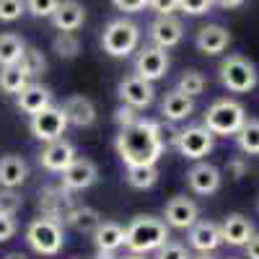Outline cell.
<instances>
[{
    "label": "cell",
    "mask_w": 259,
    "mask_h": 259,
    "mask_svg": "<svg viewBox=\"0 0 259 259\" xmlns=\"http://www.w3.org/2000/svg\"><path fill=\"white\" fill-rule=\"evenodd\" d=\"M124 179L133 189H150L158 182V166H130Z\"/></svg>",
    "instance_id": "4dcf8cb0"
},
{
    "label": "cell",
    "mask_w": 259,
    "mask_h": 259,
    "mask_svg": "<svg viewBox=\"0 0 259 259\" xmlns=\"http://www.w3.org/2000/svg\"><path fill=\"white\" fill-rule=\"evenodd\" d=\"M221 168L212 166L207 161H197L189 171H187V184L194 194H200V197H210V194H215L221 189Z\"/></svg>",
    "instance_id": "4fadbf2b"
},
{
    "label": "cell",
    "mask_w": 259,
    "mask_h": 259,
    "mask_svg": "<svg viewBox=\"0 0 259 259\" xmlns=\"http://www.w3.org/2000/svg\"><path fill=\"white\" fill-rule=\"evenodd\" d=\"M57 6H60V0H26V11L36 18H52Z\"/></svg>",
    "instance_id": "d590c367"
},
{
    "label": "cell",
    "mask_w": 259,
    "mask_h": 259,
    "mask_svg": "<svg viewBox=\"0 0 259 259\" xmlns=\"http://www.w3.org/2000/svg\"><path fill=\"white\" fill-rule=\"evenodd\" d=\"M138 119H140V112L133 109V106H127V104H122L119 109L114 112V122H117L119 127H130V124H135Z\"/></svg>",
    "instance_id": "f35d334b"
},
{
    "label": "cell",
    "mask_w": 259,
    "mask_h": 259,
    "mask_svg": "<svg viewBox=\"0 0 259 259\" xmlns=\"http://www.w3.org/2000/svg\"><path fill=\"white\" fill-rule=\"evenodd\" d=\"M156 259H192L187 246L177 244V241H166L158 251H156Z\"/></svg>",
    "instance_id": "8d00e7d4"
},
{
    "label": "cell",
    "mask_w": 259,
    "mask_h": 259,
    "mask_svg": "<svg viewBox=\"0 0 259 259\" xmlns=\"http://www.w3.org/2000/svg\"><path fill=\"white\" fill-rule=\"evenodd\" d=\"M117 96H119L122 104H127V106H133V109L143 112V109H148V106L153 104L156 89H153V83H148V80H143L138 75H127L117 85Z\"/></svg>",
    "instance_id": "30bf717a"
},
{
    "label": "cell",
    "mask_w": 259,
    "mask_h": 259,
    "mask_svg": "<svg viewBox=\"0 0 259 259\" xmlns=\"http://www.w3.org/2000/svg\"><path fill=\"white\" fill-rule=\"evenodd\" d=\"M75 158H78V156H75V145H73L70 140H65V138L47 143L45 148H41V153H39L41 168L52 171V174H62V171L68 168Z\"/></svg>",
    "instance_id": "9a60e30c"
},
{
    "label": "cell",
    "mask_w": 259,
    "mask_h": 259,
    "mask_svg": "<svg viewBox=\"0 0 259 259\" xmlns=\"http://www.w3.org/2000/svg\"><path fill=\"white\" fill-rule=\"evenodd\" d=\"M192 259H215L212 254H200V256H192Z\"/></svg>",
    "instance_id": "c3c4849f"
},
{
    "label": "cell",
    "mask_w": 259,
    "mask_h": 259,
    "mask_svg": "<svg viewBox=\"0 0 259 259\" xmlns=\"http://www.w3.org/2000/svg\"><path fill=\"white\" fill-rule=\"evenodd\" d=\"M150 39H153L156 47L171 50L184 39V24L174 16H158L153 24H150Z\"/></svg>",
    "instance_id": "2e32d148"
},
{
    "label": "cell",
    "mask_w": 259,
    "mask_h": 259,
    "mask_svg": "<svg viewBox=\"0 0 259 259\" xmlns=\"http://www.w3.org/2000/svg\"><path fill=\"white\" fill-rule=\"evenodd\" d=\"M124 259H148L145 254H130V256H124Z\"/></svg>",
    "instance_id": "7dc6e473"
},
{
    "label": "cell",
    "mask_w": 259,
    "mask_h": 259,
    "mask_svg": "<svg viewBox=\"0 0 259 259\" xmlns=\"http://www.w3.org/2000/svg\"><path fill=\"white\" fill-rule=\"evenodd\" d=\"M26 13V0H0V21L13 24Z\"/></svg>",
    "instance_id": "e575fe53"
},
{
    "label": "cell",
    "mask_w": 259,
    "mask_h": 259,
    "mask_svg": "<svg viewBox=\"0 0 259 259\" xmlns=\"http://www.w3.org/2000/svg\"><path fill=\"white\" fill-rule=\"evenodd\" d=\"M78 202L73 200V192H68L62 184L57 187H45L39 192V210L41 215H47L52 221H60L65 226V218H68V212L75 207Z\"/></svg>",
    "instance_id": "9c48e42d"
},
{
    "label": "cell",
    "mask_w": 259,
    "mask_h": 259,
    "mask_svg": "<svg viewBox=\"0 0 259 259\" xmlns=\"http://www.w3.org/2000/svg\"><path fill=\"white\" fill-rule=\"evenodd\" d=\"M218 75H221V83L231 94H249L256 89V65L244 57V55H228L221 60L218 65Z\"/></svg>",
    "instance_id": "8992f818"
},
{
    "label": "cell",
    "mask_w": 259,
    "mask_h": 259,
    "mask_svg": "<svg viewBox=\"0 0 259 259\" xmlns=\"http://www.w3.org/2000/svg\"><path fill=\"white\" fill-rule=\"evenodd\" d=\"M140 45V26L130 18H114L101 31V50L109 57H127Z\"/></svg>",
    "instance_id": "277c9868"
},
{
    "label": "cell",
    "mask_w": 259,
    "mask_h": 259,
    "mask_svg": "<svg viewBox=\"0 0 259 259\" xmlns=\"http://www.w3.org/2000/svg\"><path fill=\"white\" fill-rule=\"evenodd\" d=\"M212 8V0H179V11L187 16H202Z\"/></svg>",
    "instance_id": "74e56055"
},
{
    "label": "cell",
    "mask_w": 259,
    "mask_h": 259,
    "mask_svg": "<svg viewBox=\"0 0 259 259\" xmlns=\"http://www.w3.org/2000/svg\"><path fill=\"white\" fill-rule=\"evenodd\" d=\"M246 0H212V6H221V8H241Z\"/></svg>",
    "instance_id": "f6af8a7d"
},
{
    "label": "cell",
    "mask_w": 259,
    "mask_h": 259,
    "mask_svg": "<svg viewBox=\"0 0 259 259\" xmlns=\"http://www.w3.org/2000/svg\"><path fill=\"white\" fill-rule=\"evenodd\" d=\"M18 226H16V218H11V215H0V244L11 241L16 236Z\"/></svg>",
    "instance_id": "60d3db41"
},
{
    "label": "cell",
    "mask_w": 259,
    "mask_h": 259,
    "mask_svg": "<svg viewBox=\"0 0 259 259\" xmlns=\"http://www.w3.org/2000/svg\"><path fill=\"white\" fill-rule=\"evenodd\" d=\"M26 177H29V166L21 156L16 153L0 156V189H18L26 182Z\"/></svg>",
    "instance_id": "603a6c76"
},
{
    "label": "cell",
    "mask_w": 259,
    "mask_h": 259,
    "mask_svg": "<svg viewBox=\"0 0 259 259\" xmlns=\"http://www.w3.org/2000/svg\"><path fill=\"white\" fill-rule=\"evenodd\" d=\"M231 259H236V256H231Z\"/></svg>",
    "instance_id": "f907efd6"
},
{
    "label": "cell",
    "mask_w": 259,
    "mask_h": 259,
    "mask_svg": "<svg viewBox=\"0 0 259 259\" xmlns=\"http://www.w3.org/2000/svg\"><path fill=\"white\" fill-rule=\"evenodd\" d=\"M0 259H29V256H26L24 251H8V254H3Z\"/></svg>",
    "instance_id": "bcb514c9"
},
{
    "label": "cell",
    "mask_w": 259,
    "mask_h": 259,
    "mask_svg": "<svg viewBox=\"0 0 259 259\" xmlns=\"http://www.w3.org/2000/svg\"><path fill=\"white\" fill-rule=\"evenodd\" d=\"M29 80H31V78L26 75L24 68H21V62L8 65V68H0V91H3V94L18 96V94L29 85Z\"/></svg>",
    "instance_id": "83f0119b"
},
{
    "label": "cell",
    "mask_w": 259,
    "mask_h": 259,
    "mask_svg": "<svg viewBox=\"0 0 259 259\" xmlns=\"http://www.w3.org/2000/svg\"><path fill=\"white\" fill-rule=\"evenodd\" d=\"M85 21V8L78 0H60L57 11L52 13V26L57 31H78Z\"/></svg>",
    "instance_id": "7402d4cb"
},
{
    "label": "cell",
    "mask_w": 259,
    "mask_h": 259,
    "mask_svg": "<svg viewBox=\"0 0 259 259\" xmlns=\"http://www.w3.org/2000/svg\"><path fill=\"white\" fill-rule=\"evenodd\" d=\"M26 244L31 251L41 256H55L65 246V228L60 221H52L47 215H39L26 226Z\"/></svg>",
    "instance_id": "5b68a950"
},
{
    "label": "cell",
    "mask_w": 259,
    "mask_h": 259,
    "mask_svg": "<svg viewBox=\"0 0 259 259\" xmlns=\"http://www.w3.org/2000/svg\"><path fill=\"white\" fill-rule=\"evenodd\" d=\"M256 210H259V202H256Z\"/></svg>",
    "instance_id": "681fc988"
},
{
    "label": "cell",
    "mask_w": 259,
    "mask_h": 259,
    "mask_svg": "<svg viewBox=\"0 0 259 259\" xmlns=\"http://www.w3.org/2000/svg\"><path fill=\"white\" fill-rule=\"evenodd\" d=\"M244 122H246V109L236 99H218L205 112V127L212 135H221V138H231V135L236 138Z\"/></svg>",
    "instance_id": "3957f363"
},
{
    "label": "cell",
    "mask_w": 259,
    "mask_h": 259,
    "mask_svg": "<svg viewBox=\"0 0 259 259\" xmlns=\"http://www.w3.org/2000/svg\"><path fill=\"white\" fill-rule=\"evenodd\" d=\"M21 68L26 70L29 78L45 75V73H47V57H45V52L36 50V47H26L24 57H21Z\"/></svg>",
    "instance_id": "1f68e13d"
},
{
    "label": "cell",
    "mask_w": 259,
    "mask_h": 259,
    "mask_svg": "<svg viewBox=\"0 0 259 259\" xmlns=\"http://www.w3.org/2000/svg\"><path fill=\"white\" fill-rule=\"evenodd\" d=\"M65 226H70V228L78 231V233L94 236L96 228L101 226V215H99V210H94V207H89V205H75V207L68 212V218H65Z\"/></svg>",
    "instance_id": "484cf974"
},
{
    "label": "cell",
    "mask_w": 259,
    "mask_h": 259,
    "mask_svg": "<svg viewBox=\"0 0 259 259\" xmlns=\"http://www.w3.org/2000/svg\"><path fill=\"white\" fill-rule=\"evenodd\" d=\"M179 153L189 161H202L210 150L215 148V135L205 124H192V127H184L179 130V138H177V145H174Z\"/></svg>",
    "instance_id": "52a82bcc"
},
{
    "label": "cell",
    "mask_w": 259,
    "mask_h": 259,
    "mask_svg": "<svg viewBox=\"0 0 259 259\" xmlns=\"http://www.w3.org/2000/svg\"><path fill=\"white\" fill-rule=\"evenodd\" d=\"M62 112L68 117V124L83 130V127H91L96 122V106L89 96L83 94H75V96H68L62 101Z\"/></svg>",
    "instance_id": "ac0fdd59"
},
{
    "label": "cell",
    "mask_w": 259,
    "mask_h": 259,
    "mask_svg": "<svg viewBox=\"0 0 259 259\" xmlns=\"http://www.w3.org/2000/svg\"><path fill=\"white\" fill-rule=\"evenodd\" d=\"M236 145H239V150L246 156H259V119L246 117L244 127L236 133Z\"/></svg>",
    "instance_id": "f1b7e54d"
},
{
    "label": "cell",
    "mask_w": 259,
    "mask_h": 259,
    "mask_svg": "<svg viewBox=\"0 0 259 259\" xmlns=\"http://www.w3.org/2000/svg\"><path fill=\"white\" fill-rule=\"evenodd\" d=\"M194 114V99H189L187 94L182 91H168L161 101V117L166 122H182V119H189Z\"/></svg>",
    "instance_id": "cb8c5ba5"
},
{
    "label": "cell",
    "mask_w": 259,
    "mask_h": 259,
    "mask_svg": "<svg viewBox=\"0 0 259 259\" xmlns=\"http://www.w3.org/2000/svg\"><path fill=\"white\" fill-rule=\"evenodd\" d=\"M228 45H231V31L221 24H207L197 31V36H194V47L207 57H215V55L226 52Z\"/></svg>",
    "instance_id": "e0dca14e"
},
{
    "label": "cell",
    "mask_w": 259,
    "mask_h": 259,
    "mask_svg": "<svg viewBox=\"0 0 259 259\" xmlns=\"http://www.w3.org/2000/svg\"><path fill=\"white\" fill-rule=\"evenodd\" d=\"M163 218L168 228H179V231H189L200 218V207L194 200L184 197V194H174L166 207H163Z\"/></svg>",
    "instance_id": "8fae6325"
},
{
    "label": "cell",
    "mask_w": 259,
    "mask_h": 259,
    "mask_svg": "<svg viewBox=\"0 0 259 259\" xmlns=\"http://www.w3.org/2000/svg\"><path fill=\"white\" fill-rule=\"evenodd\" d=\"M226 174L233 179V182H239V179H244V174H246V161L241 158V156H236V158H231L228 163H226Z\"/></svg>",
    "instance_id": "b9f144b4"
},
{
    "label": "cell",
    "mask_w": 259,
    "mask_h": 259,
    "mask_svg": "<svg viewBox=\"0 0 259 259\" xmlns=\"http://www.w3.org/2000/svg\"><path fill=\"white\" fill-rule=\"evenodd\" d=\"M205 85H207V80H205V75L200 70H184L179 83H177V91L187 94L189 99H197L205 91Z\"/></svg>",
    "instance_id": "d6a6232c"
},
{
    "label": "cell",
    "mask_w": 259,
    "mask_h": 259,
    "mask_svg": "<svg viewBox=\"0 0 259 259\" xmlns=\"http://www.w3.org/2000/svg\"><path fill=\"white\" fill-rule=\"evenodd\" d=\"M112 6L124 13H140L150 6V0H112Z\"/></svg>",
    "instance_id": "ab89813d"
},
{
    "label": "cell",
    "mask_w": 259,
    "mask_h": 259,
    "mask_svg": "<svg viewBox=\"0 0 259 259\" xmlns=\"http://www.w3.org/2000/svg\"><path fill=\"white\" fill-rule=\"evenodd\" d=\"M24 52H26V41L18 34H13V31L0 34V68H8V65L21 62Z\"/></svg>",
    "instance_id": "4316f807"
},
{
    "label": "cell",
    "mask_w": 259,
    "mask_h": 259,
    "mask_svg": "<svg viewBox=\"0 0 259 259\" xmlns=\"http://www.w3.org/2000/svg\"><path fill=\"white\" fill-rule=\"evenodd\" d=\"M244 251H246V259H259V233H254L244 244Z\"/></svg>",
    "instance_id": "ee69618b"
},
{
    "label": "cell",
    "mask_w": 259,
    "mask_h": 259,
    "mask_svg": "<svg viewBox=\"0 0 259 259\" xmlns=\"http://www.w3.org/2000/svg\"><path fill=\"white\" fill-rule=\"evenodd\" d=\"M96 179H99V166L91 158H75L68 168L62 171L60 184L68 192H83V189L94 187Z\"/></svg>",
    "instance_id": "5bb4252c"
},
{
    "label": "cell",
    "mask_w": 259,
    "mask_h": 259,
    "mask_svg": "<svg viewBox=\"0 0 259 259\" xmlns=\"http://www.w3.org/2000/svg\"><path fill=\"white\" fill-rule=\"evenodd\" d=\"M166 241H171L168 226L156 215H135L124 228V249H130V254L158 251Z\"/></svg>",
    "instance_id": "7a4b0ae2"
},
{
    "label": "cell",
    "mask_w": 259,
    "mask_h": 259,
    "mask_svg": "<svg viewBox=\"0 0 259 259\" xmlns=\"http://www.w3.org/2000/svg\"><path fill=\"white\" fill-rule=\"evenodd\" d=\"M221 236H223V244L239 249V246H244L254 236V226H251V221L246 218V215L231 212L228 218L221 223Z\"/></svg>",
    "instance_id": "44dd1931"
},
{
    "label": "cell",
    "mask_w": 259,
    "mask_h": 259,
    "mask_svg": "<svg viewBox=\"0 0 259 259\" xmlns=\"http://www.w3.org/2000/svg\"><path fill=\"white\" fill-rule=\"evenodd\" d=\"M223 244V236H221V226L212 223V221H197L189 228V246L197 249L200 254H212Z\"/></svg>",
    "instance_id": "d6986e66"
},
{
    "label": "cell",
    "mask_w": 259,
    "mask_h": 259,
    "mask_svg": "<svg viewBox=\"0 0 259 259\" xmlns=\"http://www.w3.org/2000/svg\"><path fill=\"white\" fill-rule=\"evenodd\" d=\"M29 130L31 135L41 143H52V140H60L68 130V117H65L62 106H47L45 112H39L29 119Z\"/></svg>",
    "instance_id": "ba28073f"
},
{
    "label": "cell",
    "mask_w": 259,
    "mask_h": 259,
    "mask_svg": "<svg viewBox=\"0 0 259 259\" xmlns=\"http://www.w3.org/2000/svg\"><path fill=\"white\" fill-rule=\"evenodd\" d=\"M16 104H18V109L34 117L39 112H45L47 106H52V91L47 89V85H41V83H29L24 91H21L16 96Z\"/></svg>",
    "instance_id": "ffe728a7"
},
{
    "label": "cell",
    "mask_w": 259,
    "mask_h": 259,
    "mask_svg": "<svg viewBox=\"0 0 259 259\" xmlns=\"http://www.w3.org/2000/svg\"><path fill=\"white\" fill-rule=\"evenodd\" d=\"M158 16H174V11H179V0H150V6Z\"/></svg>",
    "instance_id": "7bdbcfd3"
},
{
    "label": "cell",
    "mask_w": 259,
    "mask_h": 259,
    "mask_svg": "<svg viewBox=\"0 0 259 259\" xmlns=\"http://www.w3.org/2000/svg\"><path fill=\"white\" fill-rule=\"evenodd\" d=\"M168 73V52L161 47H145L138 52L135 57V75L148 80V83H156Z\"/></svg>",
    "instance_id": "7c38bea8"
},
{
    "label": "cell",
    "mask_w": 259,
    "mask_h": 259,
    "mask_svg": "<svg viewBox=\"0 0 259 259\" xmlns=\"http://www.w3.org/2000/svg\"><path fill=\"white\" fill-rule=\"evenodd\" d=\"M163 135H161V122L140 117L135 124L119 127L114 138V150L119 161L130 166H156L163 156Z\"/></svg>",
    "instance_id": "6da1fadb"
},
{
    "label": "cell",
    "mask_w": 259,
    "mask_h": 259,
    "mask_svg": "<svg viewBox=\"0 0 259 259\" xmlns=\"http://www.w3.org/2000/svg\"><path fill=\"white\" fill-rule=\"evenodd\" d=\"M21 207H24V197L16 189H0V215L16 218Z\"/></svg>",
    "instance_id": "836d02e7"
},
{
    "label": "cell",
    "mask_w": 259,
    "mask_h": 259,
    "mask_svg": "<svg viewBox=\"0 0 259 259\" xmlns=\"http://www.w3.org/2000/svg\"><path fill=\"white\" fill-rule=\"evenodd\" d=\"M52 52L62 60H75L80 55V39L75 31H57L52 39Z\"/></svg>",
    "instance_id": "f546056e"
},
{
    "label": "cell",
    "mask_w": 259,
    "mask_h": 259,
    "mask_svg": "<svg viewBox=\"0 0 259 259\" xmlns=\"http://www.w3.org/2000/svg\"><path fill=\"white\" fill-rule=\"evenodd\" d=\"M94 244H96V251L114 254L117 249L124 246V228L114 221H101V226L94 233Z\"/></svg>",
    "instance_id": "d4e9b609"
}]
</instances>
